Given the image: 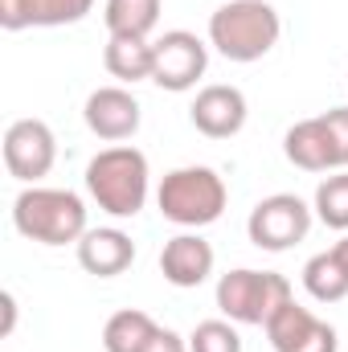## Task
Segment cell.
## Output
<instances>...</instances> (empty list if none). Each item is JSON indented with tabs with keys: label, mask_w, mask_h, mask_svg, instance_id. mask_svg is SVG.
I'll use <instances>...</instances> for the list:
<instances>
[{
	"label": "cell",
	"mask_w": 348,
	"mask_h": 352,
	"mask_svg": "<svg viewBox=\"0 0 348 352\" xmlns=\"http://www.w3.org/2000/svg\"><path fill=\"white\" fill-rule=\"evenodd\" d=\"M58 160V140L45 119H17L4 131V168L21 184H37Z\"/></svg>",
	"instance_id": "8"
},
{
	"label": "cell",
	"mask_w": 348,
	"mask_h": 352,
	"mask_svg": "<svg viewBox=\"0 0 348 352\" xmlns=\"http://www.w3.org/2000/svg\"><path fill=\"white\" fill-rule=\"evenodd\" d=\"M316 324H320V320H316L303 303L291 299V303H283V307L266 320V340H270V349L274 352H291L307 332H312V328H316Z\"/></svg>",
	"instance_id": "18"
},
{
	"label": "cell",
	"mask_w": 348,
	"mask_h": 352,
	"mask_svg": "<svg viewBox=\"0 0 348 352\" xmlns=\"http://www.w3.org/2000/svg\"><path fill=\"white\" fill-rule=\"evenodd\" d=\"M283 37V21L266 0H230L209 16V45L230 62H259Z\"/></svg>",
	"instance_id": "3"
},
{
	"label": "cell",
	"mask_w": 348,
	"mask_h": 352,
	"mask_svg": "<svg viewBox=\"0 0 348 352\" xmlns=\"http://www.w3.org/2000/svg\"><path fill=\"white\" fill-rule=\"evenodd\" d=\"M144 352H188V336H176L173 328H160Z\"/></svg>",
	"instance_id": "25"
},
{
	"label": "cell",
	"mask_w": 348,
	"mask_h": 352,
	"mask_svg": "<svg viewBox=\"0 0 348 352\" xmlns=\"http://www.w3.org/2000/svg\"><path fill=\"white\" fill-rule=\"evenodd\" d=\"M246 115H250L246 94L238 87H226V82L201 87L197 98H193V107H188L193 127H197L201 135H209V140H230V135H238V131L246 127Z\"/></svg>",
	"instance_id": "10"
},
{
	"label": "cell",
	"mask_w": 348,
	"mask_h": 352,
	"mask_svg": "<svg viewBox=\"0 0 348 352\" xmlns=\"http://www.w3.org/2000/svg\"><path fill=\"white\" fill-rule=\"evenodd\" d=\"M312 209H316V217H320L328 230L348 234V168H340V173H332V176L320 180Z\"/></svg>",
	"instance_id": "19"
},
{
	"label": "cell",
	"mask_w": 348,
	"mask_h": 352,
	"mask_svg": "<svg viewBox=\"0 0 348 352\" xmlns=\"http://www.w3.org/2000/svg\"><path fill=\"white\" fill-rule=\"evenodd\" d=\"M291 283L287 274L279 270H250V266H238L230 274L217 278V311L234 324H259L266 328V320L291 303Z\"/></svg>",
	"instance_id": "5"
},
{
	"label": "cell",
	"mask_w": 348,
	"mask_h": 352,
	"mask_svg": "<svg viewBox=\"0 0 348 352\" xmlns=\"http://www.w3.org/2000/svg\"><path fill=\"white\" fill-rule=\"evenodd\" d=\"M209 70V45L188 33V29H168L164 37L152 41V82L160 90L184 94L193 90Z\"/></svg>",
	"instance_id": "7"
},
{
	"label": "cell",
	"mask_w": 348,
	"mask_h": 352,
	"mask_svg": "<svg viewBox=\"0 0 348 352\" xmlns=\"http://www.w3.org/2000/svg\"><path fill=\"white\" fill-rule=\"evenodd\" d=\"M283 156L303 168V173H336L340 160H336V144H332V131L324 123V115L316 119H299L295 127H287L283 135Z\"/></svg>",
	"instance_id": "12"
},
{
	"label": "cell",
	"mask_w": 348,
	"mask_h": 352,
	"mask_svg": "<svg viewBox=\"0 0 348 352\" xmlns=\"http://www.w3.org/2000/svg\"><path fill=\"white\" fill-rule=\"evenodd\" d=\"M303 287L316 303H340L348 295V270L336 258V250H324L316 258H307L303 266Z\"/></svg>",
	"instance_id": "17"
},
{
	"label": "cell",
	"mask_w": 348,
	"mask_h": 352,
	"mask_svg": "<svg viewBox=\"0 0 348 352\" xmlns=\"http://www.w3.org/2000/svg\"><path fill=\"white\" fill-rule=\"evenodd\" d=\"M213 263H217L213 246H209L201 234H193V230L168 238L164 250H160V274H164L173 287H180V291L201 287V283L213 274Z\"/></svg>",
	"instance_id": "11"
},
{
	"label": "cell",
	"mask_w": 348,
	"mask_h": 352,
	"mask_svg": "<svg viewBox=\"0 0 348 352\" xmlns=\"http://www.w3.org/2000/svg\"><path fill=\"white\" fill-rule=\"evenodd\" d=\"M33 25V0H0V29L21 33Z\"/></svg>",
	"instance_id": "22"
},
{
	"label": "cell",
	"mask_w": 348,
	"mask_h": 352,
	"mask_svg": "<svg viewBox=\"0 0 348 352\" xmlns=\"http://www.w3.org/2000/svg\"><path fill=\"white\" fill-rule=\"evenodd\" d=\"M188 352H242L234 320H201L188 332Z\"/></svg>",
	"instance_id": "20"
},
{
	"label": "cell",
	"mask_w": 348,
	"mask_h": 352,
	"mask_svg": "<svg viewBox=\"0 0 348 352\" xmlns=\"http://www.w3.org/2000/svg\"><path fill=\"white\" fill-rule=\"evenodd\" d=\"M312 205L295 192H274V197H262L259 205L250 209L246 217V234L250 242L266 250V254H283L291 246H299L312 230Z\"/></svg>",
	"instance_id": "6"
},
{
	"label": "cell",
	"mask_w": 348,
	"mask_h": 352,
	"mask_svg": "<svg viewBox=\"0 0 348 352\" xmlns=\"http://www.w3.org/2000/svg\"><path fill=\"white\" fill-rule=\"evenodd\" d=\"M230 188L226 180L205 168V164H188V168H173L156 188V205L164 213V221H173L180 230H205L226 213Z\"/></svg>",
	"instance_id": "4"
},
{
	"label": "cell",
	"mask_w": 348,
	"mask_h": 352,
	"mask_svg": "<svg viewBox=\"0 0 348 352\" xmlns=\"http://www.w3.org/2000/svg\"><path fill=\"white\" fill-rule=\"evenodd\" d=\"M135 263V242L131 234L107 226V230H87L78 238V266L94 278H115Z\"/></svg>",
	"instance_id": "13"
},
{
	"label": "cell",
	"mask_w": 348,
	"mask_h": 352,
	"mask_svg": "<svg viewBox=\"0 0 348 352\" xmlns=\"http://www.w3.org/2000/svg\"><path fill=\"white\" fill-rule=\"evenodd\" d=\"M160 332V324L148 316V311H135V307H123L107 320L102 328V349L107 352H144L152 344V336Z\"/></svg>",
	"instance_id": "15"
},
{
	"label": "cell",
	"mask_w": 348,
	"mask_h": 352,
	"mask_svg": "<svg viewBox=\"0 0 348 352\" xmlns=\"http://www.w3.org/2000/svg\"><path fill=\"white\" fill-rule=\"evenodd\" d=\"M0 307H4L0 336H12V328H17V299H12V291H4V295H0Z\"/></svg>",
	"instance_id": "26"
},
{
	"label": "cell",
	"mask_w": 348,
	"mask_h": 352,
	"mask_svg": "<svg viewBox=\"0 0 348 352\" xmlns=\"http://www.w3.org/2000/svg\"><path fill=\"white\" fill-rule=\"evenodd\" d=\"M102 25L111 37H148L160 25V0H107Z\"/></svg>",
	"instance_id": "16"
},
{
	"label": "cell",
	"mask_w": 348,
	"mask_h": 352,
	"mask_svg": "<svg viewBox=\"0 0 348 352\" xmlns=\"http://www.w3.org/2000/svg\"><path fill=\"white\" fill-rule=\"evenodd\" d=\"M83 119H87V127L98 140L123 144V140H131L140 131L144 111H140V98L127 87H98L83 107Z\"/></svg>",
	"instance_id": "9"
},
{
	"label": "cell",
	"mask_w": 348,
	"mask_h": 352,
	"mask_svg": "<svg viewBox=\"0 0 348 352\" xmlns=\"http://www.w3.org/2000/svg\"><path fill=\"white\" fill-rule=\"evenodd\" d=\"M324 123L332 131V144H336V160L340 168H348V107H332L324 111Z\"/></svg>",
	"instance_id": "24"
},
{
	"label": "cell",
	"mask_w": 348,
	"mask_h": 352,
	"mask_svg": "<svg viewBox=\"0 0 348 352\" xmlns=\"http://www.w3.org/2000/svg\"><path fill=\"white\" fill-rule=\"evenodd\" d=\"M12 226L21 238L41 242V246H78V238L87 234V205L78 192L70 188H41L29 184L17 192L12 201Z\"/></svg>",
	"instance_id": "2"
},
{
	"label": "cell",
	"mask_w": 348,
	"mask_h": 352,
	"mask_svg": "<svg viewBox=\"0 0 348 352\" xmlns=\"http://www.w3.org/2000/svg\"><path fill=\"white\" fill-rule=\"evenodd\" d=\"M332 250H336V258H340V263H345V270H348V234L336 242V246H332Z\"/></svg>",
	"instance_id": "27"
},
{
	"label": "cell",
	"mask_w": 348,
	"mask_h": 352,
	"mask_svg": "<svg viewBox=\"0 0 348 352\" xmlns=\"http://www.w3.org/2000/svg\"><path fill=\"white\" fill-rule=\"evenodd\" d=\"M102 66L123 87H135V82L152 78V41L148 37H107Z\"/></svg>",
	"instance_id": "14"
},
{
	"label": "cell",
	"mask_w": 348,
	"mask_h": 352,
	"mask_svg": "<svg viewBox=\"0 0 348 352\" xmlns=\"http://www.w3.org/2000/svg\"><path fill=\"white\" fill-rule=\"evenodd\" d=\"M94 0H33V25L58 29V25H78L87 21Z\"/></svg>",
	"instance_id": "21"
},
{
	"label": "cell",
	"mask_w": 348,
	"mask_h": 352,
	"mask_svg": "<svg viewBox=\"0 0 348 352\" xmlns=\"http://www.w3.org/2000/svg\"><path fill=\"white\" fill-rule=\"evenodd\" d=\"M87 192L102 213H111L119 221L140 217L144 205H148V192H152L148 156L131 144L102 148L87 164Z\"/></svg>",
	"instance_id": "1"
},
{
	"label": "cell",
	"mask_w": 348,
	"mask_h": 352,
	"mask_svg": "<svg viewBox=\"0 0 348 352\" xmlns=\"http://www.w3.org/2000/svg\"><path fill=\"white\" fill-rule=\"evenodd\" d=\"M291 352H340V336H336V328H332V324H324V320H320V324H316V328H312V332H307V336H303Z\"/></svg>",
	"instance_id": "23"
}]
</instances>
